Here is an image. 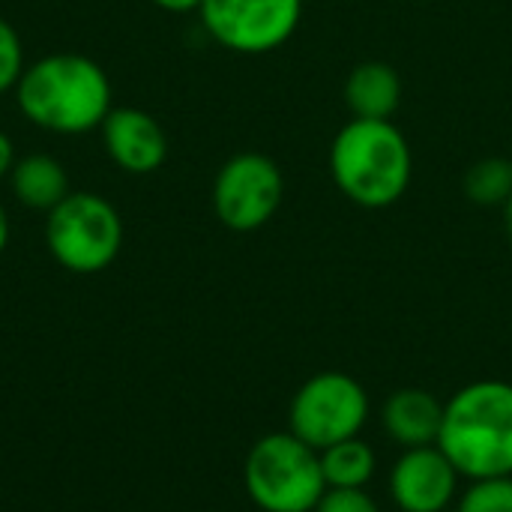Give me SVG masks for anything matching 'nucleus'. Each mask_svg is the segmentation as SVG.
I'll use <instances>...</instances> for the list:
<instances>
[{
    "label": "nucleus",
    "instance_id": "nucleus-1",
    "mask_svg": "<svg viewBox=\"0 0 512 512\" xmlns=\"http://www.w3.org/2000/svg\"><path fill=\"white\" fill-rule=\"evenodd\" d=\"M15 99L33 126L57 135H81L108 117L111 81L84 54H48L21 72Z\"/></svg>",
    "mask_w": 512,
    "mask_h": 512
},
{
    "label": "nucleus",
    "instance_id": "nucleus-2",
    "mask_svg": "<svg viewBox=\"0 0 512 512\" xmlns=\"http://www.w3.org/2000/svg\"><path fill=\"white\" fill-rule=\"evenodd\" d=\"M441 453L459 477H512V384L477 381L444 405Z\"/></svg>",
    "mask_w": 512,
    "mask_h": 512
},
{
    "label": "nucleus",
    "instance_id": "nucleus-3",
    "mask_svg": "<svg viewBox=\"0 0 512 512\" xmlns=\"http://www.w3.org/2000/svg\"><path fill=\"white\" fill-rule=\"evenodd\" d=\"M414 159L393 120H351L330 147V174L336 189L366 210L396 204L411 183Z\"/></svg>",
    "mask_w": 512,
    "mask_h": 512
},
{
    "label": "nucleus",
    "instance_id": "nucleus-4",
    "mask_svg": "<svg viewBox=\"0 0 512 512\" xmlns=\"http://www.w3.org/2000/svg\"><path fill=\"white\" fill-rule=\"evenodd\" d=\"M246 492L264 512H315L327 492L321 453L291 432L261 438L246 459Z\"/></svg>",
    "mask_w": 512,
    "mask_h": 512
},
{
    "label": "nucleus",
    "instance_id": "nucleus-5",
    "mask_svg": "<svg viewBox=\"0 0 512 512\" xmlns=\"http://www.w3.org/2000/svg\"><path fill=\"white\" fill-rule=\"evenodd\" d=\"M45 243L69 273H99L123 246V219L111 201L93 192H69L45 222Z\"/></svg>",
    "mask_w": 512,
    "mask_h": 512
},
{
    "label": "nucleus",
    "instance_id": "nucleus-6",
    "mask_svg": "<svg viewBox=\"0 0 512 512\" xmlns=\"http://www.w3.org/2000/svg\"><path fill=\"white\" fill-rule=\"evenodd\" d=\"M369 420V396L363 384L345 372H321L309 378L288 411L291 435L312 450H327L339 441L357 438Z\"/></svg>",
    "mask_w": 512,
    "mask_h": 512
},
{
    "label": "nucleus",
    "instance_id": "nucleus-7",
    "mask_svg": "<svg viewBox=\"0 0 512 512\" xmlns=\"http://www.w3.org/2000/svg\"><path fill=\"white\" fill-rule=\"evenodd\" d=\"M198 12L222 48L267 54L297 33L303 0H204Z\"/></svg>",
    "mask_w": 512,
    "mask_h": 512
},
{
    "label": "nucleus",
    "instance_id": "nucleus-8",
    "mask_svg": "<svg viewBox=\"0 0 512 512\" xmlns=\"http://www.w3.org/2000/svg\"><path fill=\"white\" fill-rule=\"evenodd\" d=\"M285 195L279 165L264 153L231 156L213 180V210L231 231H258L267 225Z\"/></svg>",
    "mask_w": 512,
    "mask_h": 512
},
{
    "label": "nucleus",
    "instance_id": "nucleus-9",
    "mask_svg": "<svg viewBox=\"0 0 512 512\" xmlns=\"http://www.w3.org/2000/svg\"><path fill=\"white\" fill-rule=\"evenodd\" d=\"M459 471L441 447L405 450L390 474V492L402 512H444L456 495Z\"/></svg>",
    "mask_w": 512,
    "mask_h": 512
},
{
    "label": "nucleus",
    "instance_id": "nucleus-10",
    "mask_svg": "<svg viewBox=\"0 0 512 512\" xmlns=\"http://www.w3.org/2000/svg\"><path fill=\"white\" fill-rule=\"evenodd\" d=\"M108 156L129 174H153L168 159V135L159 120L141 108H111L102 120Z\"/></svg>",
    "mask_w": 512,
    "mask_h": 512
},
{
    "label": "nucleus",
    "instance_id": "nucleus-11",
    "mask_svg": "<svg viewBox=\"0 0 512 512\" xmlns=\"http://www.w3.org/2000/svg\"><path fill=\"white\" fill-rule=\"evenodd\" d=\"M381 423L384 432L405 450L438 447L441 426H444V405L429 390L405 387L384 402Z\"/></svg>",
    "mask_w": 512,
    "mask_h": 512
},
{
    "label": "nucleus",
    "instance_id": "nucleus-12",
    "mask_svg": "<svg viewBox=\"0 0 512 512\" xmlns=\"http://www.w3.org/2000/svg\"><path fill=\"white\" fill-rule=\"evenodd\" d=\"M402 102V78L384 60H363L348 72L345 105L357 120H390Z\"/></svg>",
    "mask_w": 512,
    "mask_h": 512
},
{
    "label": "nucleus",
    "instance_id": "nucleus-13",
    "mask_svg": "<svg viewBox=\"0 0 512 512\" xmlns=\"http://www.w3.org/2000/svg\"><path fill=\"white\" fill-rule=\"evenodd\" d=\"M9 183L24 207L45 210V213H51L72 192L66 168L48 153H30L24 159H15L9 171Z\"/></svg>",
    "mask_w": 512,
    "mask_h": 512
},
{
    "label": "nucleus",
    "instance_id": "nucleus-14",
    "mask_svg": "<svg viewBox=\"0 0 512 512\" xmlns=\"http://www.w3.org/2000/svg\"><path fill=\"white\" fill-rule=\"evenodd\" d=\"M321 471L327 489H366L375 477V453L360 438H348L321 450Z\"/></svg>",
    "mask_w": 512,
    "mask_h": 512
},
{
    "label": "nucleus",
    "instance_id": "nucleus-15",
    "mask_svg": "<svg viewBox=\"0 0 512 512\" xmlns=\"http://www.w3.org/2000/svg\"><path fill=\"white\" fill-rule=\"evenodd\" d=\"M465 198L480 207H504L512 198V159L486 156L465 171Z\"/></svg>",
    "mask_w": 512,
    "mask_h": 512
},
{
    "label": "nucleus",
    "instance_id": "nucleus-16",
    "mask_svg": "<svg viewBox=\"0 0 512 512\" xmlns=\"http://www.w3.org/2000/svg\"><path fill=\"white\" fill-rule=\"evenodd\" d=\"M456 512H512V477L474 480Z\"/></svg>",
    "mask_w": 512,
    "mask_h": 512
},
{
    "label": "nucleus",
    "instance_id": "nucleus-17",
    "mask_svg": "<svg viewBox=\"0 0 512 512\" xmlns=\"http://www.w3.org/2000/svg\"><path fill=\"white\" fill-rule=\"evenodd\" d=\"M24 48H21V36L18 30L0 18V93L12 90L24 72Z\"/></svg>",
    "mask_w": 512,
    "mask_h": 512
},
{
    "label": "nucleus",
    "instance_id": "nucleus-18",
    "mask_svg": "<svg viewBox=\"0 0 512 512\" xmlns=\"http://www.w3.org/2000/svg\"><path fill=\"white\" fill-rule=\"evenodd\" d=\"M315 512H381L366 489H327Z\"/></svg>",
    "mask_w": 512,
    "mask_h": 512
},
{
    "label": "nucleus",
    "instance_id": "nucleus-19",
    "mask_svg": "<svg viewBox=\"0 0 512 512\" xmlns=\"http://www.w3.org/2000/svg\"><path fill=\"white\" fill-rule=\"evenodd\" d=\"M12 165H15V147H12L9 135L0 132V180L12 171Z\"/></svg>",
    "mask_w": 512,
    "mask_h": 512
},
{
    "label": "nucleus",
    "instance_id": "nucleus-20",
    "mask_svg": "<svg viewBox=\"0 0 512 512\" xmlns=\"http://www.w3.org/2000/svg\"><path fill=\"white\" fill-rule=\"evenodd\" d=\"M156 6H162L165 12H192V9H201L204 0H153Z\"/></svg>",
    "mask_w": 512,
    "mask_h": 512
},
{
    "label": "nucleus",
    "instance_id": "nucleus-21",
    "mask_svg": "<svg viewBox=\"0 0 512 512\" xmlns=\"http://www.w3.org/2000/svg\"><path fill=\"white\" fill-rule=\"evenodd\" d=\"M6 243H9V216H6V210L0 204V252L6 249Z\"/></svg>",
    "mask_w": 512,
    "mask_h": 512
},
{
    "label": "nucleus",
    "instance_id": "nucleus-22",
    "mask_svg": "<svg viewBox=\"0 0 512 512\" xmlns=\"http://www.w3.org/2000/svg\"><path fill=\"white\" fill-rule=\"evenodd\" d=\"M504 231H507V240L512 246V198L504 204Z\"/></svg>",
    "mask_w": 512,
    "mask_h": 512
}]
</instances>
